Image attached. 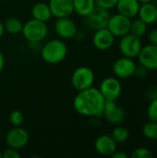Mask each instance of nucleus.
<instances>
[{
  "mask_svg": "<svg viewBox=\"0 0 157 158\" xmlns=\"http://www.w3.org/2000/svg\"><path fill=\"white\" fill-rule=\"evenodd\" d=\"M157 98V89H153L151 92H150V99H155Z\"/></svg>",
  "mask_w": 157,
  "mask_h": 158,
  "instance_id": "72a5a7b5",
  "label": "nucleus"
},
{
  "mask_svg": "<svg viewBox=\"0 0 157 158\" xmlns=\"http://www.w3.org/2000/svg\"><path fill=\"white\" fill-rule=\"evenodd\" d=\"M118 1V0H94L96 6L107 9V10L116 7Z\"/></svg>",
  "mask_w": 157,
  "mask_h": 158,
  "instance_id": "cd10ccee",
  "label": "nucleus"
},
{
  "mask_svg": "<svg viewBox=\"0 0 157 158\" xmlns=\"http://www.w3.org/2000/svg\"><path fill=\"white\" fill-rule=\"evenodd\" d=\"M4 32H5V28H4V23H2L0 21V39L1 37L4 35Z\"/></svg>",
  "mask_w": 157,
  "mask_h": 158,
  "instance_id": "f704fd0d",
  "label": "nucleus"
},
{
  "mask_svg": "<svg viewBox=\"0 0 157 158\" xmlns=\"http://www.w3.org/2000/svg\"><path fill=\"white\" fill-rule=\"evenodd\" d=\"M138 59L139 63L148 70L157 69V45L149 44L143 46Z\"/></svg>",
  "mask_w": 157,
  "mask_h": 158,
  "instance_id": "ddd939ff",
  "label": "nucleus"
},
{
  "mask_svg": "<svg viewBox=\"0 0 157 158\" xmlns=\"http://www.w3.org/2000/svg\"><path fill=\"white\" fill-rule=\"evenodd\" d=\"M155 25H156V27H157V19H156V21H155Z\"/></svg>",
  "mask_w": 157,
  "mask_h": 158,
  "instance_id": "4c0bfd02",
  "label": "nucleus"
},
{
  "mask_svg": "<svg viewBox=\"0 0 157 158\" xmlns=\"http://www.w3.org/2000/svg\"><path fill=\"white\" fill-rule=\"evenodd\" d=\"M9 120L14 127H19L24 120L23 114L19 110H13L9 115Z\"/></svg>",
  "mask_w": 157,
  "mask_h": 158,
  "instance_id": "a878e982",
  "label": "nucleus"
},
{
  "mask_svg": "<svg viewBox=\"0 0 157 158\" xmlns=\"http://www.w3.org/2000/svg\"><path fill=\"white\" fill-rule=\"evenodd\" d=\"M4 28L5 31L10 34H18L22 31L23 24L18 18L11 17L6 20L4 23Z\"/></svg>",
  "mask_w": 157,
  "mask_h": 158,
  "instance_id": "4be33fe9",
  "label": "nucleus"
},
{
  "mask_svg": "<svg viewBox=\"0 0 157 158\" xmlns=\"http://www.w3.org/2000/svg\"><path fill=\"white\" fill-rule=\"evenodd\" d=\"M136 63L133 58L122 56L118 58L112 67L113 72L115 76L118 79H129L134 76V72L136 69Z\"/></svg>",
  "mask_w": 157,
  "mask_h": 158,
  "instance_id": "1a4fd4ad",
  "label": "nucleus"
},
{
  "mask_svg": "<svg viewBox=\"0 0 157 158\" xmlns=\"http://www.w3.org/2000/svg\"><path fill=\"white\" fill-rule=\"evenodd\" d=\"M148 40L149 44L157 45V27L150 31V32L148 33Z\"/></svg>",
  "mask_w": 157,
  "mask_h": 158,
  "instance_id": "7c9ffc66",
  "label": "nucleus"
},
{
  "mask_svg": "<svg viewBox=\"0 0 157 158\" xmlns=\"http://www.w3.org/2000/svg\"><path fill=\"white\" fill-rule=\"evenodd\" d=\"M110 16L109 10L95 6L93 10L85 17L84 22L88 29L95 31L100 29L107 28Z\"/></svg>",
  "mask_w": 157,
  "mask_h": 158,
  "instance_id": "20e7f679",
  "label": "nucleus"
},
{
  "mask_svg": "<svg viewBox=\"0 0 157 158\" xmlns=\"http://www.w3.org/2000/svg\"><path fill=\"white\" fill-rule=\"evenodd\" d=\"M94 73L88 67H80L72 73L71 84L77 91L88 89L93 85Z\"/></svg>",
  "mask_w": 157,
  "mask_h": 158,
  "instance_id": "423d86ee",
  "label": "nucleus"
},
{
  "mask_svg": "<svg viewBox=\"0 0 157 158\" xmlns=\"http://www.w3.org/2000/svg\"><path fill=\"white\" fill-rule=\"evenodd\" d=\"M142 133L144 138L151 140V141H156L157 140V122L149 120L146 122L142 129Z\"/></svg>",
  "mask_w": 157,
  "mask_h": 158,
  "instance_id": "b1692460",
  "label": "nucleus"
},
{
  "mask_svg": "<svg viewBox=\"0 0 157 158\" xmlns=\"http://www.w3.org/2000/svg\"><path fill=\"white\" fill-rule=\"evenodd\" d=\"M147 117L149 120L157 122V98L152 99L147 107Z\"/></svg>",
  "mask_w": 157,
  "mask_h": 158,
  "instance_id": "bb28decb",
  "label": "nucleus"
},
{
  "mask_svg": "<svg viewBox=\"0 0 157 158\" xmlns=\"http://www.w3.org/2000/svg\"><path fill=\"white\" fill-rule=\"evenodd\" d=\"M120 38L121 39L118 44L120 53L127 57H130V58L138 57L143 47V43L141 41V38L131 33H128Z\"/></svg>",
  "mask_w": 157,
  "mask_h": 158,
  "instance_id": "39448f33",
  "label": "nucleus"
},
{
  "mask_svg": "<svg viewBox=\"0 0 157 158\" xmlns=\"http://www.w3.org/2000/svg\"><path fill=\"white\" fill-rule=\"evenodd\" d=\"M130 156L132 158H152L154 157V154L148 148L139 147L132 152Z\"/></svg>",
  "mask_w": 157,
  "mask_h": 158,
  "instance_id": "393cba45",
  "label": "nucleus"
},
{
  "mask_svg": "<svg viewBox=\"0 0 157 158\" xmlns=\"http://www.w3.org/2000/svg\"><path fill=\"white\" fill-rule=\"evenodd\" d=\"M115 38L116 37L107 28H104L94 31L93 36V44L96 49L105 51L112 47L115 43Z\"/></svg>",
  "mask_w": 157,
  "mask_h": 158,
  "instance_id": "4468645a",
  "label": "nucleus"
},
{
  "mask_svg": "<svg viewBox=\"0 0 157 158\" xmlns=\"http://www.w3.org/2000/svg\"><path fill=\"white\" fill-rule=\"evenodd\" d=\"M99 90L105 101H117L122 93V85L117 77H107L100 84Z\"/></svg>",
  "mask_w": 157,
  "mask_h": 158,
  "instance_id": "0eeeda50",
  "label": "nucleus"
},
{
  "mask_svg": "<svg viewBox=\"0 0 157 158\" xmlns=\"http://www.w3.org/2000/svg\"><path fill=\"white\" fill-rule=\"evenodd\" d=\"M95 6L94 0H73L74 11L83 18L89 15Z\"/></svg>",
  "mask_w": 157,
  "mask_h": 158,
  "instance_id": "aec40b11",
  "label": "nucleus"
},
{
  "mask_svg": "<svg viewBox=\"0 0 157 158\" xmlns=\"http://www.w3.org/2000/svg\"><path fill=\"white\" fill-rule=\"evenodd\" d=\"M31 16H32V19H35L37 20L43 21V22L48 21L53 17L49 5L43 2H39L33 5L31 8Z\"/></svg>",
  "mask_w": 157,
  "mask_h": 158,
  "instance_id": "6ab92c4d",
  "label": "nucleus"
},
{
  "mask_svg": "<svg viewBox=\"0 0 157 158\" xmlns=\"http://www.w3.org/2000/svg\"><path fill=\"white\" fill-rule=\"evenodd\" d=\"M55 31L62 39H71L76 36L78 28L69 17L57 18L55 22Z\"/></svg>",
  "mask_w": 157,
  "mask_h": 158,
  "instance_id": "f8f14e48",
  "label": "nucleus"
},
{
  "mask_svg": "<svg viewBox=\"0 0 157 158\" xmlns=\"http://www.w3.org/2000/svg\"><path fill=\"white\" fill-rule=\"evenodd\" d=\"M137 17L143 20L147 25L155 24L157 19V6L154 2L141 4Z\"/></svg>",
  "mask_w": 157,
  "mask_h": 158,
  "instance_id": "a211bd4d",
  "label": "nucleus"
},
{
  "mask_svg": "<svg viewBox=\"0 0 157 158\" xmlns=\"http://www.w3.org/2000/svg\"><path fill=\"white\" fill-rule=\"evenodd\" d=\"M49 7L55 18L69 17L73 12V0H49Z\"/></svg>",
  "mask_w": 157,
  "mask_h": 158,
  "instance_id": "dca6fc26",
  "label": "nucleus"
},
{
  "mask_svg": "<svg viewBox=\"0 0 157 158\" xmlns=\"http://www.w3.org/2000/svg\"><path fill=\"white\" fill-rule=\"evenodd\" d=\"M4 67H5V57H4L3 53L0 51V73L2 72Z\"/></svg>",
  "mask_w": 157,
  "mask_h": 158,
  "instance_id": "473e14b6",
  "label": "nucleus"
},
{
  "mask_svg": "<svg viewBox=\"0 0 157 158\" xmlns=\"http://www.w3.org/2000/svg\"><path fill=\"white\" fill-rule=\"evenodd\" d=\"M95 151L105 156H111L118 150V143L111 135H101L94 142Z\"/></svg>",
  "mask_w": 157,
  "mask_h": 158,
  "instance_id": "2eb2a0df",
  "label": "nucleus"
},
{
  "mask_svg": "<svg viewBox=\"0 0 157 158\" xmlns=\"http://www.w3.org/2000/svg\"><path fill=\"white\" fill-rule=\"evenodd\" d=\"M111 137L114 139V141L118 144L126 143L130 138V131L129 130L120 125H117V127L112 131Z\"/></svg>",
  "mask_w": 157,
  "mask_h": 158,
  "instance_id": "5701e85b",
  "label": "nucleus"
},
{
  "mask_svg": "<svg viewBox=\"0 0 157 158\" xmlns=\"http://www.w3.org/2000/svg\"><path fill=\"white\" fill-rule=\"evenodd\" d=\"M112 158H129V155L125 152H122V151H116L112 156Z\"/></svg>",
  "mask_w": 157,
  "mask_h": 158,
  "instance_id": "2f4dec72",
  "label": "nucleus"
},
{
  "mask_svg": "<svg viewBox=\"0 0 157 158\" xmlns=\"http://www.w3.org/2000/svg\"><path fill=\"white\" fill-rule=\"evenodd\" d=\"M147 30H148V25L143 20H142L140 18L131 20L130 33L141 38L146 34Z\"/></svg>",
  "mask_w": 157,
  "mask_h": 158,
  "instance_id": "412c9836",
  "label": "nucleus"
},
{
  "mask_svg": "<svg viewBox=\"0 0 157 158\" xmlns=\"http://www.w3.org/2000/svg\"><path fill=\"white\" fill-rule=\"evenodd\" d=\"M141 4H143V3H149V2H154L155 0H138Z\"/></svg>",
  "mask_w": 157,
  "mask_h": 158,
  "instance_id": "c9c22d12",
  "label": "nucleus"
},
{
  "mask_svg": "<svg viewBox=\"0 0 157 158\" xmlns=\"http://www.w3.org/2000/svg\"><path fill=\"white\" fill-rule=\"evenodd\" d=\"M103 116L108 123L117 126L120 125L124 121L126 113L125 110L120 106H118L116 101H105Z\"/></svg>",
  "mask_w": 157,
  "mask_h": 158,
  "instance_id": "9b49d317",
  "label": "nucleus"
},
{
  "mask_svg": "<svg viewBox=\"0 0 157 158\" xmlns=\"http://www.w3.org/2000/svg\"><path fill=\"white\" fill-rule=\"evenodd\" d=\"M0 158H2V153H1V151H0Z\"/></svg>",
  "mask_w": 157,
  "mask_h": 158,
  "instance_id": "e433bc0d",
  "label": "nucleus"
},
{
  "mask_svg": "<svg viewBox=\"0 0 157 158\" xmlns=\"http://www.w3.org/2000/svg\"><path fill=\"white\" fill-rule=\"evenodd\" d=\"M131 19L118 13L113 16H110L107 29L113 33L115 37H122L130 33Z\"/></svg>",
  "mask_w": 157,
  "mask_h": 158,
  "instance_id": "6e6552de",
  "label": "nucleus"
},
{
  "mask_svg": "<svg viewBox=\"0 0 157 158\" xmlns=\"http://www.w3.org/2000/svg\"><path fill=\"white\" fill-rule=\"evenodd\" d=\"M21 32L30 43L37 44L45 39L48 33V28L45 22L31 19L23 24Z\"/></svg>",
  "mask_w": 157,
  "mask_h": 158,
  "instance_id": "7ed1b4c3",
  "label": "nucleus"
},
{
  "mask_svg": "<svg viewBox=\"0 0 157 158\" xmlns=\"http://www.w3.org/2000/svg\"><path fill=\"white\" fill-rule=\"evenodd\" d=\"M68 55L67 44L61 40H51L47 42L41 50L42 58L48 64H58Z\"/></svg>",
  "mask_w": 157,
  "mask_h": 158,
  "instance_id": "f03ea898",
  "label": "nucleus"
},
{
  "mask_svg": "<svg viewBox=\"0 0 157 158\" xmlns=\"http://www.w3.org/2000/svg\"><path fill=\"white\" fill-rule=\"evenodd\" d=\"M105 99L100 90L93 86L79 91L73 101L75 111L84 117L103 116Z\"/></svg>",
  "mask_w": 157,
  "mask_h": 158,
  "instance_id": "f257e3e1",
  "label": "nucleus"
},
{
  "mask_svg": "<svg viewBox=\"0 0 157 158\" xmlns=\"http://www.w3.org/2000/svg\"><path fill=\"white\" fill-rule=\"evenodd\" d=\"M2 157L3 158H19L20 155L18 153V150L14 148L8 147L2 153Z\"/></svg>",
  "mask_w": 157,
  "mask_h": 158,
  "instance_id": "c85d7f7f",
  "label": "nucleus"
},
{
  "mask_svg": "<svg viewBox=\"0 0 157 158\" xmlns=\"http://www.w3.org/2000/svg\"><path fill=\"white\" fill-rule=\"evenodd\" d=\"M141 3L138 0H118L117 3L118 12L130 18L133 19L138 16Z\"/></svg>",
  "mask_w": 157,
  "mask_h": 158,
  "instance_id": "f3484780",
  "label": "nucleus"
},
{
  "mask_svg": "<svg viewBox=\"0 0 157 158\" xmlns=\"http://www.w3.org/2000/svg\"><path fill=\"white\" fill-rule=\"evenodd\" d=\"M29 133L28 131L19 127H15L11 129L6 135V143L8 147L14 148L16 150L25 147L29 143Z\"/></svg>",
  "mask_w": 157,
  "mask_h": 158,
  "instance_id": "9d476101",
  "label": "nucleus"
},
{
  "mask_svg": "<svg viewBox=\"0 0 157 158\" xmlns=\"http://www.w3.org/2000/svg\"><path fill=\"white\" fill-rule=\"evenodd\" d=\"M148 72V69L143 67V65H139V66H136V69H135V72H134V76L138 77V78H143L146 76Z\"/></svg>",
  "mask_w": 157,
  "mask_h": 158,
  "instance_id": "c756f323",
  "label": "nucleus"
}]
</instances>
